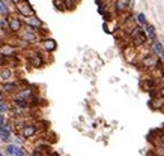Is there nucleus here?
Wrapping results in <instances>:
<instances>
[{"instance_id": "1", "label": "nucleus", "mask_w": 164, "mask_h": 156, "mask_svg": "<svg viewBox=\"0 0 164 156\" xmlns=\"http://www.w3.org/2000/svg\"><path fill=\"white\" fill-rule=\"evenodd\" d=\"M14 6H15V11L18 12V15H20L21 18L36 15L35 8L30 5V2H29V0H21V2H18L17 5H14Z\"/></svg>"}, {"instance_id": "2", "label": "nucleus", "mask_w": 164, "mask_h": 156, "mask_svg": "<svg viewBox=\"0 0 164 156\" xmlns=\"http://www.w3.org/2000/svg\"><path fill=\"white\" fill-rule=\"evenodd\" d=\"M26 54H27V62H29L30 66H33V68H42L44 65H45L42 54H39L38 51H27Z\"/></svg>"}, {"instance_id": "3", "label": "nucleus", "mask_w": 164, "mask_h": 156, "mask_svg": "<svg viewBox=\"0 0 164 156\" xmlns=\"http://www.w3.org/2000/svg\"><path fill=\"white\" fill-rule=\"evenodd\" d=\"M8 23H9V27H11V33L12 35H18L21 30H23V26H24V23H23V20L21 17H14V15H9L8 17Z\"/></svg>"}, {"instance_id": "4", "label": "nucleus", "mask_w": 164, "mask_h": 156, "mask_svg": "<svg viewBox=\"0 0 164 156\" xmlns=\"http://www.w3.org/2000/svg\"><path fill=\"white\" fill-rule=\"evenodd\" d=\"M149 47H151V51L154 53L158 59H161L164 62V44L160 39H157V41L149 44Z\"/></svg>"}, {"instance_id": "5", "label": "nucleus", "mask_w": 164, "mask_h": 156, "mask_svg": "<svg viewBox=\"0 0 164 156\" xmlns=\"http://www.w3.org/2000/svg\"><path fill=\"white\" fill-rule=\"evenodd\" d=\"M114 11L118 15H122V14L131 11L130 0H114Z\"/></svg>"}, {"instance_id": "6", "label": "nucleus", "mask_w": 164, "mask_h": 156, "mask_svg": "<svg viewBox=\"0 0 164 156\" xmlns=\"http://www.w3.org/2000/svg\"><path fill=\"white\" fill-rule=\"evenodd\" d=\"M6 153L11 156H27L26 150H23L21 146H18V144H8L6 146Z\"/></svg>"}, {"instance_id": "7", "label": "nucleus", "mask_w": 164, "mask_h": 156, "mask_svg": "<svg viewBox=\"0 0 164 156\" xmlns=\"http://www.w3.org/2000/svg\"><path fill=\"white\" fill-rule=\"evenodd\" d=\"M39 44L42 45L44 50H45L47 53H53V51L57 50V42H56L53 38H42Z\"/></svg>"}, {"instance_id": "8", "label": "nucleus", "mask_w": 164, "mask_h": 156, "mask_svg": "<svg viewBox=\"0 0 164 156\" xmlns=\"http://www.w3.org/2000/svg\"><path fill=\"white\" fill-rule=\"evenodd\" d=\"M0 56L14 57V56H15V47L9 42H3L2 45H0Z\"/></svg>"}, {"instance_id": "9", "label": "nucleus", "mask_w": 164, "mask_h": 156, "mask_svg": "<svg viewBox=\"0 0 164 156\" xmlns=\"http://www.w3.org/2000/svg\"><path fill=\"white\" fill-rule=\"evenodd\" d=\"M11 81H14V71L9 68L0 69V83L5 84V83H11Z\"/></svg>"}, {"instance_id": "10", "label": "nucleus", "mask_w": 164, "mask_h": 156, "mask_svg": "<svg viewBox=\"0 0 164 156\" xmlns=\"http://www.w3.org/2000/svg\"><path fill=\"white\" fill-rule=\"evenodd\" d=\"M145 33H146V36H147V41H149V44L158 39V35H157L155 27L152 26L151 23H147L146 26H145Z\"/></svg>"}, {"instance_id": "11", "label": "nucleus", "mask_w": 164, "mask_h": 156, "mask_svg": "<svg viewBox=\"0 0 164 156\" xmlns=\"http://www.w3.org/2000/svg\"><path fill=\"white\" fill-rule=\"evenodd\" d=\"M11 132H12V128L9 126V125H3V126H0V140L2 141H5V143H9V140H11Z\"/></svg>"}, {"instance_id": "12", "label": "nucleus", "mask_w": 164, "mask_h": 156, "mask_svg": "<svg viewBox=\"0 0 164 156\" xmlns=\"http://www.w3.org/2000/svg\"><path fill=\"white\" fill-rule=\"evenodd\" d=\"M36 131H38V128H36L35 125H26V126H23V129H21V135H23L24 138H32L35 134H36Z\"/></svg>"}, {"instance_id": "13", "label": "nucleus", "mask_w": 164, "mask_h": 156, "mask_svg": "<svg viewBox=\"0 0 164 156\" xmlns=\"http://www.w3.org/2000/svg\"><path fill=\"white\" fill-rule=\"evenodd\" d=\"M11 15V8L6 0H0V17H9Z\"/></svg>"}, {"instance_id": "14", "label": "nucleus", "mask_w": 164, "mask_h": 156, "mask_svg": "<svg viewBox=\"0 0 164 156\" xmlns=\"http://www.w3.org/2000/svg\"><path fill=\"white\" fill-rule=\"evenodd\" d=\"M3 90H5L6 93H15V92H18V84L14 83V81L5 83V84H3Z\"/></svg>"}, {"instance_id": "15", "label": "nucleus", "mask_w": 164, "mask_h": 156, "mask_svg": "<svg viewBox=\"0 0 164 156\" xmlns=\"http://www.w3.org/2000/svg\"><path fill=\"white\" fill-rule=\"evenodd\" d=\"M0 30H2L3 33H9V35H12V33H11V27H9V23H8V17L0 18Z\"/></svg>"}, {"instance_id": "16", "label": "nucleus", "mask_w": 164, "mask_h": 156, "mask_svg": "<svg viewBox=\"0 0 164 156\" xmlns=\"http://www.w3.org/2000/svg\"><path fill=\"white\" fill-rule=\"evenodd\" d=\"M136 23H137L138 26L145 27V26H146V24H147V23H149V21H147V20H146V15H145L143 12H138L137 15H136Z\"/></svg>"}, {"instance_id": "17", "label": "nucleus", "mask_w": 164, "mask_h": 156, "mask_svg": "<svg viewBox=\"0 0 164 156\" xmlns=\"http://www.w3.org/2000/svg\"><path fill=\"white\" fill-rule=\"evenodd\" d=\"M65 5V11H74L77 6V0H63Z\"/></svg>"}, {"instance_id": "18", "label": "nucleus", "mask_w": 164, "mask_h": 156, "mask_svg": "<svg viewBox=\"0 0 164 156\" xmlns=\"http://www.w3.org/2000/svg\"><path fill=\"white\" fill-rule=\"evenodd\" d=\"M6 110H8V107L5 104V101H3V98L0 95V114H5L6 113Z\"/></svg>"}, {"instance_id": "19", "label": "nucleus", "mask_w": 164, "mask_h": 156, "mask_svg": "<svg viewBox=\"0 0 164 156\" xmlns=\"http://www.w3.org/2000/svg\"><path fill=\"white\" fill-rule=\"evenodd\" d=\"M32 156H42V152L39 149H36V150H33V155Z\"/></svg>"}, {"instance_id": "20", "label": "nucleus", "mask_w": 164, "mask_h": 156, "mask_svg": "<svg viewBox=\"0 0 164 156\" xmlns=\"http://www.w3.org/2000/svg\"><path fill=\"white\" fill-rule=\"evenodd\" d=\"M5 125V114H0V126Z\"/></svg>"}, {"instance_id": "21", "label": "nucleus", "mask_w": 164, "mask_h": 156, "mask_svg": "<svg viewBox=\"0 0 164 156\" xmlns=\"http://www.w3.org/2000/svg\"><path fill=\"white\" fill-rule=\"evenodd\" d=\"M158 95H160V98H164V86L160 89V92H158Z\"/></svg>"}, {"instance_id": "22", "label": "nucleus", "mask_w": 164, "mask_h": 156, "mask_svg": "<svg viewBox=\"0 0 164 156\" xmlns=\"http://www.w3.org/2000/svg\"><path fill=\"white\" fill-rule=\"evenodd\" d=\"M9 2H11V3H14V5H17L18 2H21V0H9Z\"/></svg>"}, {"instance_id": "23", "label": "nucleus", "mask_w": 164, "mask_h": 156, "mask_svg": "<svg viewBox=\"0 0 164 156\" xmlns=\"http://www.w3.org/2000/svg\"><path fill=\"white\" fill-rule=\"evenodd\" d=\"M0 156H5V155H3V153H0Z\"/></svg>"}]
</instances>
